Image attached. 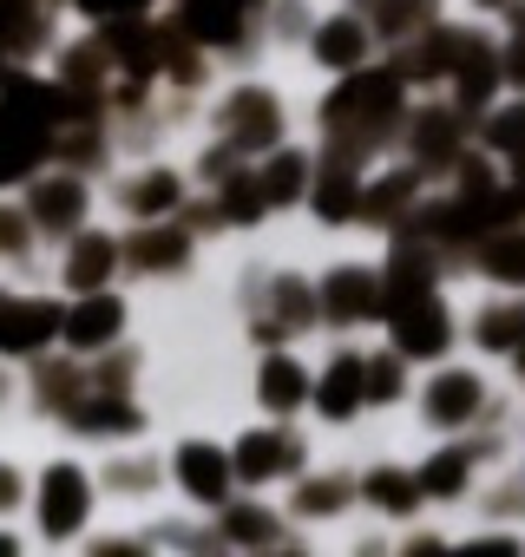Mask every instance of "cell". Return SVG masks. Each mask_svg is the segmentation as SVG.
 Masks as SVG:
<instances>
[{"instance_id":"obj_1","label":"cell","mask_w":525,"mask_h":557,"mask_svg":"<svg viewBox=\"0 0 525 557\" xmlns=\"http://www.w3.org/2000/svg\"><path fill=\"white\" fill-rule=\"evenodd\" d=\"M394 112H401V73H368V79H349V86L329 99V125H335V132H349V125H355V132H362L355 145H375L368 132H381Z\"/></svg>"},{"instance_id":"obj_2","label":"cell","mask_w":525,"mask_h":557,"mask_svg":"<svg viewBox=\"0 0 525 557\" xmlns=\"http://www.w3.org/2000/svg\"><path fill=\"white\" fill-rule=\"evenodd\" d=\"M381 315L394 322V348L401 355H447V309L434 302V289L414 296H381Z\"/></svg>"},{"instance_id":"obj_3","label":"cell","mask_w":525,"mask_h":557,"mask_svg":"<svg viewBox=\"0 0 525 557\" xmlns=\"http://www.w3.org/2000/svg\"><path fill=\"white\" fill-rule=\"evenodd\" d=\"M223 138H230V151H262V145H277V138H283L277 99L256 92V86H243V92L223 106Z\"/></svg>"},{"instance_id":"obj_4","label":"cell","mask_w":525,"mask_h":557,"mask_svg":"<svg viewBox=\"0 0 525 557\" xmlns=\"http://www.w3.org/2000/svg\"><path fill=\"white\" fill-rule=\"evenodd\" d=\"M80 518H86V472L80 466H53L40 479V524H47V537H73Z\"/></svg>"},{"instance_id":"obj_5","label":"cell","mask_w":525,"mask_h":557,"mask_svg":"<svg viewBox=\"0 0 525 557\" xmlns=\"http://www.w3.org/2000/svg\"><path fill=\"white\" fill-rule=\"evenodd\" d=\"M322 315L329 322H368V315H381V275L335 269L329 283H322Z\"/></svg>"},{"instance_id":"obj_6","label":"cell","mask_w":525,"mask_h":557,"mask_svg":"<svg viewBox=\"0 0 525 557\" xmlns=\"http://www.w3.org/2000/svg\"><path fill=\"white\" fill-rule=\"evenodd\" d=\"M53 329H60V315L47 302H8L0 296V355H34Z\"/></svg>"},{"instance_id":"obj_7","label":"cell","mask_w":525,"mask_h":557,"mask_svg":"<svg viewBox=\"0 0 525 557\" xmlns=\"http://www.w3.org/2000/svg\"><path fill=\"white\" fill-rule=\"evenodd\" d=\"M296 459H303V446H296L290 433H249V440L236 446L230 472H236V479H277V472H296Z\"/></svg>"},{"instance_id":"obj_8","label":"cell","mask_w":525,"mask_h":557,"mask_svg":"<svg viewBox=\"0 0 525 557\" xmlns=\"http://www.w3.org/2000/svg\"><path fill=\"white\" fill-rule=\"evenodd\" d=\"M453 79H460V106H466V112H479V106L492 99V86H499V53H492L486 40L460 34V53H453Z\"/></svg>"},{"instance_id":"obj_9","label":"cell","mask_w":525,"mask_h":557,"mask_svg":"<svg viewBox=\"0 0 525 557\" xmlns=\"http://www.w3.org/2000/svg\"><path fill=\"white\" fill-rule=\"evenodd\" d=\"M479 400H486V394H479L473 374H440V381L427 387V420H434V426H466V420L479 413Z\"/></svg>"},{"instance_id":"obj_10","label":"cell","mask_w":525,"mask_h":557,"mask_svg":"<svg viewBox=\"0 0 525 557\" xmlns=\"http://www.w3.org/2000/svg\"><path fill=\"white\" fill-rule=\"evenodd\" d=\"M119 322H125V309H119L112 296H93V289H86V302L66 315V342H73V348H106V342L119 335Z\"/></svg>"},{"instance_id":"obj_11","label":"cell","mask_w":525,"mask_h":557,"mask_svg":"<svg viewBox=\"0 0 525 557\" xmlns=\"http://www.w3.org/2000/svg\"><path fill=\"white\" fill-rule=\"evenodd\" d=\"M178 479H184V492H191V498L217 505V498H223V485H230V459H223L217 446H184V453H178Z\"/></svg>"},{"instance_id":"obj_12","label":"cell","mask_w":525,"mask_h":557,"mask_svg":"<svg viewBox=\"0 0 525 557\" xmlns=\"http://www.w3.org/2000/svg\"><path fill=\"white\" fill-rule=\"evenodd\" d=\"M362 400H368V387H362V361H355V355H342V361L322 374V387H316V407H322L329 420H349Z\"/></svg>"},{"instance_id":"obj_13","label":"cell","mask_w":525,"mask_h":557,"mask_svg":"<svg viewBox=\"0 0 525 557\" xmlns=\"http://www.w3.org/2000/svg\"><path fill=\"white\" fill-rule=\"evenodd\" d=\"M184 21H191V34H197V40L230 47V40H236V27H243V0H184Z\"/></svg>"},{"instance_id":"obj_14","label":"cell","mask_w":525,"mask_h":557,"mask_svg":"<svg viewBox=\"0 0 525 557\" xmlns=\"http://www.w3.org/2000/svg\"><path fill=\"white\" fill-rule=\"evenodd\" d=\"M112 262H119L112 236H80L73 256H66V283H73V289H99L106 275H112Z\"/></svg>"},{"instance_id":"obj_15","label":"cell","mask_w":525,"mask_h":557,"mask_svg":"<svg viewBox=\"0 0 525 557\" xmlns=\"http://www.w3.org/2000/svg\"><path fill=\"white\" fill-rule=\"evenodd\" d=\"M256 394H262V407H277V413H290V407H303V394H309V381H303V368L296 361H262V381H256Z\"/></svg>"},{"instance_id":"obj_16","label":"cell","mask_w":525,"mask_h":557,"mask_svg":"<svg viewBox=\"0 0 525 557\" xmlns=\"http://www.w3.org/2000/svg\"><path fill=\"white\" fill-rule=\"evenodd\" d=\"M479 269L499 283H525V230H499L479 243Z\"/></svg>"},{"instance_id":"obj_17","label":"cell","mask_w":525,"mask_h":557,"mask_svg":"<svg viewBox=\"0 0 525 557\" xmlns=\"http://www.w3.org/2000/svg\"><path fill=\"white\" fill-rule=\"evenodd\" d=\"M80 210H86V190H80V184H66V177H53V184H40V190H34V216H40V223H53V230H73V223H80Z\"/></svg>"},{"instance_id":"obj_18","label":"cell","mask_w":525,"mask_h":557,"mask_svg":"<svg viewBox=\"0 0 525 557\" xmlns=\"http://www.w3.org/2000/svg\"><path fill=\"white\" fill-rule=\"evenodd\" d=\"M362 53H368V34H362L355 21H329V27L316 34V60H322V66H355Z\"/></svg>"},{"instance_id":"obj_19","label":"cell","mask_w":525,"mask_h":557,"mask_svg":"<svg viewBox=\"0 0 525 557\" xmlns=\"http://www.w3.org/2000/svg\"><path fill=\"white\" fill-rule=\"evenodd\" d=\"M256 184H262V197H270V203H296L303 184H309V164L296 151H283V158H270V171H262Z\"/></svg>"},{"instance_id":"obj_20","label":"cell","mask_w":525,"mask_h":557,"mask_svg":"<svg viewBox=\"0 0 525 557\" xmlns=\"http://www.w3.org/2000/svg\"><path fill=\"white\" fill-rule=\"evenodd\" d=\"M316 210L329 216V223H342V216H355L362 210V197H355V177H349V164L335 158V171L316 184Z\"/></svg>"},{"instance_id":"obj_21","label":"cell","mask_w":525,"mask_h":557,"mask_svg":"<svg viewBox=\"0 0 525 557\" xmlns=\"http://www.w3.org/2000/svg\"><path fill=\"white\" fill-rule=\"evenodd\" d=\"M184 249H191L184 230H145V236L132 243V262H138V269H178Z\"/></svg>"},{"instance_id":"obj_22","label":"cell","mask_w":525,"mask_h":557,"mask_svg":"<svg viewBox=\"0 0 525 557\" xmlns=\"http://www.w3.org/2000/svg\"><path fill=\"white\" fill-rule=\"evenodd\" d=\"M466 472H473V446H453V453H440V459L420 472V492H434V498H453V492L466 485Z\"/></svg>"},{"instance_id":"obj_23","label":"cell","mask_w":525,"mask_h":557,"mask_svg":"<svg viewBox=\"0 0 525 557\" xmlns=\"http://www.w3.org/2000/svg\"><path fill=\"white\" fill-rule=\"evenodd\" d=\"M453 119L447 112H420V125H414V151H420V164H447L453 158Z\"/></svg>"},{"instance_id":"obj_24","label":"cell","mask_w":525,"mask_h":557,"mask_svg":"<svg viewBox=\"0 0 525 557\" xmlns=\"http://www.w3.org/2000/svg\"><path fill=\"white\" fill-rule=\"evenodd\" d=\"M125 203H132L138 216H158V210L178 203V177H171V171H151V177H138V184L125 190Z\"/></svg>"},{"instance_id":"obj_25","label":"cell","mask_w":525,"mask_h":557,"mask_svg":"<svg viewBox=\"0 0 525 557\" xmlns=\"http://www.w3.org/2000/svg\"><path fill=\"white\" fill-rule=\"evenodd\" d=\"M368 498H375L381 511H414L420 479H407V472H368Z\"/></svg>"},{"instance_id":"obj_26","label":"cell","mask_w":525,"mask_h":557,"mask_svg":"<svg viewBox=\"0 0 525 557\" xmlns=\"http://www.w3.org/2000/svg\"><path fill=\"white\" fill-rule=\"evenodd\" d=\"M420 21H434V0H381V14H375V27H381L388 40L414 34Z\"/></svg>"},{"instance_id":"obj_27","label":"cell","mask_w":525,"mask_h":557,"mask_svg":"<svg viewBox=\"0 0 525 557\" xmlns=\"http://www.w3.org/2000/svg\"><path fill=\"white\" fill-rule=\"evenodd\" d=\"M262 210H270V197H262V184H256V177H230V184H223V216L256 223Z\"/></svg>"},{"instance_id":"obj_28","label":"cell","mask_w":525,"mask_h":557,"mask_svg":"<svg viewBox=\"0 0 525 557\" xmlns=\"http://www.w3.org/2000/svg\"><path fill=\"white\" fill-rule=\"evenodd\" d=\"M407 197H414V171H394V177L375 184V197H362V210L368 216H394V210H407Z\"/></svg>"},{"instance_id":"obj_29","label":"cell","mask_w":525,"mask_h":557,"mask_svg":"<svg viewBox=\"0 0 525 557\" xmlns=\"http://www.w3.org/2000/svg\"><path fill=\"white\" fill-rule=\"evenodd\" d=\"M73 420H80L86 433H132V426H138V413H132L125 400H106V407H80Z\"/></svg>"},{"instance_id":"obj_30","label":"cell","mask_w":525,"mask_h":557,"mask_svg":"<svg viewBox=\"0 0 525 557\" xmlns=\"http://www.w3.org/2000/svg\"><path fill=\"white\" fill-rule=\"evenodd\" d=\"M486 145H492V151H512V158L525 151V99H518V106H505V112L486 125Z\"/></svg>"},{"instance_id":"obj_31","label":"cell","mask_w":525,"mask_h":557,"mask_svg":"<svg viewBox=\"0 0 525 557\" xmlns=\"http://www.w3.org/2000/svg\"><path fill=\"white\" fill-rule=\"evenodd\" d=\"M518 335H525V309H492L479 322V342L486 348H518Z\"/></svg>"},{"instance_id":"obj_32","label":"cell","mask_w":525,"mask_h":557,"mask_svg":"<svg viewBox=\"0 0 525 557\" xmlns=\"http://www.w3.org/2000/svg\"><path fill=\"white\" fill-rule=\"evenodd\" d=\"M342 498H349V479H316V485H303V511L309 518H322V511H342Z\"/></svg>"},{"instance_id":"obj_33","label":"cell","mask_w":525,"mask_h":557,"mask_svg":"<svg viewBox=\"0 0 525 557\" xmlns=\"http://www.w3.org/2000/svg\"><path fill=\"white\" fill-rule=\"evenodd\" d=\"M34 40V0H0V47Z\"/></svg>"},{"instance_id":"obj_34","label":"cell","mask_w":525,"mask_h":557,"mask_svg":"<svg viewBox=\"0 0 525 557\" xmlns=\"http://www.w3.org/2000/svg\"><path fill=\"white\" fill-rule=\"evenodd\" d=\"M223 531H230V537H243V544H270V537H277V524L262 518V511H230V518H223Z\"/></svg>"},{"instance_id":"obj_35","label":"cell","mask_w":525,"mask_h":557,"mask_svg":"<svg viewBox=\"0 0 525 557\" xmlns=\"http://www.w3.org/2000/svg\"><path fill=\"white\" fill-rule=\"evenodd\" d=\"M362 387H368L375 400H394V394H401V368H394V361H362Z\"/></svg>"},{"instance_id":"obj_36","label":"cell","mask_w":525,"mask_h":557,"mask_svg":"<svg viewBox=\"0 0 525 557\" xmlns=\"http://www.w3.org/2000/svg\"><path fill=\"white\" fill-rule=\"evenodd\" d=\"M277 309H283V322H290V329H303V322L316 315V302H309V289H303V283H283V289H277Z\"/></svg>"},{"instance_id":"obj_37","label":"cell","mask_w":525,"mask_h":557,"mask_svg":"<svg viewBox=\"0 0 525 557\" xmlns=\"http://www.w3.org/2000/svg\"><path fill=\"white\" fill-rule=\"evenodd\" d=\"M80 8H86V14H99V21H119V14H138L145 0H80Z\"/></svg>"},{"instance_id":"obj_38","label":"cell","mask_w":525,"mask_h":557,"mask_svg":"<svg viewBox=\"0 0 525 557\" xmlns=\"http://www.w3.org/2000/svg\"><path fill=\"white\" fill-rule=\"evenodd\" d=\"M21 236H27V216L21 210H0V249H21Z\"/></svg>"},{"instance_id":"obj_39","label":"cell","mask_w":525,"mask_h":557,"mask_svg":"<svg viewBox=\"0 0 525 557\" xmlns=\"http://www.w3.org/2000/svg\"><path fill=\"white\" fill-rule=\"evenodd\" d=\"M505 73L525 86V8H518V34H512V53H505Z\"/></svg>"},{"instance_id":"obj_40","label":"cell","mask_w":525,"mask_h":557,"mask_svg":"<svg viewBox=\"0 0 525 557\" xmlns=\"http://www.w3.org/2000/svg\"><path fill=\"white\" fill-rule=\"evenodd\" d=\"M512 203L525 210V151H518V171H512Z\"/></svg>"},{"instance_id":"obj_41","label":"cell","mask_w":525,"mask_h":557,"mask_svg":"<svg viewBox=\"0 0 525 557\" xmlns=\"http://www.w3.org/2000/svg\"><path fill=\"white\" fill-rule=\"evenodd\" d=\"M14 492H21V479H14V472H0V505H8Z\"/></svg>"},{"instance_id":"obj_42","label":"cell","mask_w":525,"mask_h":557,"mask_svg":"<svg viewBox=\"0 0 525 557\" xmlns=\"http://www.w3.org/2000/svg\"><path fill=\"white\" fill-rule=\"evenodd\" d=\"M518 374H525V335H518Z\"/></svg>"},{"instance_id":"obj_43","label":"cell","mask_w":525,"mask_h":557,"mask_svg":"<svg viewBox=\"0 0 525 557\" xmlns=\"http://www.w3.org/2000/svg\"><path fill=\"white\" fill-rule=\"evenodd\" d=\"M479 8H499V0H479Z\"/></svg>"}]
</instances>
